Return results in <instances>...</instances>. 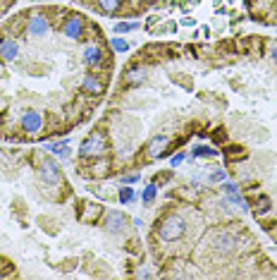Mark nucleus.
I'll use <instances>...</instances> for the list:
<instances>
[{"instance_id":"obj_29","label":"nucleus","mask_w":277,"mask_h":280,"mask_svg":"<svg viewBox=\"0 0 277 280\" xmlns=\"http://www.w3.org/2000/svg\"><path fill=\"white\" fill-rule=\"evenodd\" d=\"M138 278H153L151 271H138Z\"/></svg>"},{"instance_id":"obj_30","label":"nucleus","mask_w":277,"mask_h":280,"mask_svg":"<svg viewBox=\"0 0 277 280\" xmlns=\"http://www.w3.org/2000/svg\"><path fill=\"white\" fill-rule=\"evenodd\" d=\"M272 60H275V63H277V46H275V48H272Z\"/></svg>"},{"instance_id":"obj_9","label":"nucleus","mask_w":277,"mask_h":280,"mask_svg":"<svg viewBox=\"0 0 277 280\" xmlns=\"http://www.w3.org/2000/svg\"><path fill=\"white\" fill-rule=\"evenodd\" d=\"M127 223H129V218H127L125 213H120V211H110L108 218H105V230L112 232V235H117V232H122L127 228Z\"/></svg>"},{"instance_id":"obj_10","label":"nucleus","mask_w":277,"mask_h":280,"mask_svg":"<svg viewBox=\"0 0 277 280\" xmlns=\"http://www.w3.org/2000/svg\"><path fill=\"white\" fill-rule=\"evenodd\" d=\"M82 89L86 94H91V96H98V94H103L105 84H103V79L98 77V74L89 72V74H84L82 77Z\"/></svg>"},{"instance_id":"obj_16","label":"nucleus","mask_w":277,"mask_h":280,"mask_svg":"<svg viewBox=\"0 0 277 280\" xmlns=\"http://www.w3.org/2000/svg\"><path fill=\"white\" fill-rule=\"evenodd\" d=\"M48 151H50V154H55V156H60V158H67V156H69V139H63V141L50 144Z\"/></svg>"},{"instance_id":"obj_15","label":"nucleus","mask_w":277,"mask_h":280,"mask_svg":"<svg viewBox=\"0 0 277 280\" xmlns=\"http://www.w3.org/2000/svg\"><path fill=\"white\" fill-rule=\"evenodd\" d=\"M191 156H196V158H217L220 151L213 146H206V144H199V146L191 148Z\"/></svg>"},{"instance_id":"obj_26","label":"nucleus","mask_w":277,"mask_h":280,"mask_svg":"<svg viewBox=\"0 0 277 280\" xmlns=\"http://www.w3.org/2000/svg\"><path fill=\"white\" fill-rule=\"evenodd\" d=\"M184 158H187V154H174L172 158H170V165H172V168H177V165H182V163H184Z\"/></svg>"},{"instance_id":"obj_2","label":"nucleus","mask_w":277,"mask_h":280,"mask_svg":"<svg viewBox=\"0 0 277 280\" xmlns=\"http://www.w3.org/2000/svg\"><path fill=\"white\" fill-rule=\"evenodd\" d=\"M105 148H108V144H105V134L101 132V129H96V132H91L86 139L82 141V146H79V158H101V156L105 154Z\"/></svg>"},{"instance_id":"obj_8","label":"nucleus","mask_w":277,"mask_h":280,"mask_svg":"<svg viewBox=\"0 0 277 280\" xmlns=\"http://www.w3.org/2000/svg\"><path fill=\"white\" fill-rule=\"evenodd\" d=\"M41 177H43V182H48V184L60 182V168H57V163L50 156H43L41 158Z\"/></svg>"},{"instance_id":"obj_22","label":"nucleus","mask_w":277,"mask_h":280,"mask_svg":"<svg viewBox=\"0 0 277 280\" xmlns=\"http://www.w3.org/2000/svg\"><path fill=\"white\" fill-rule=\"evenodd\" d=\"M225 177H227V175H225V170H222V168H213V170H210V173H208V182H225Z\"/></svg>"},{"instance_id":"obj_25","label":"nucleus","mask_w":277,"mask_h":280,"mask_svg":"<svg viewBox=\"0 0 277 280\" xmlns=\"http://www.w3.org/2000/svg\"><path fill=\"white\" fill-rule=\"evenodd\" d=\"M138 180H141V175H138V173H132V175L120 177V184H134V182H138Z\"/></svg>"},{"instance_id":"obj_21","label":"nucleus","mask_w":277,"mask_h":280,"mask_svg":"<svg viewBox=\"0 0 277 280\" xmlns=\"http://www.w3.org/2000/svg\"><path fill=\"white\" fill-rule=\"evenodd\" d=\"M270 211V199L268 196H258L256 199V213L258 216H263V213H268Z\"/></svg>"},{"instance_id":"obj_4","label":"nucleus","mask_w":277,"mask_h":280,"mask_svg":"<svg viewBox=\"0 0 277 280\" xmlns=\"http://www.w3.org/2000/svg\"><path fill=\"white\" fill-rule=\"evenodd\" d=\"M86 31V20L82 14H67L60 24V34H65L69 41H79Z\"/></svg>"},{"instance_id":"obj_1","label":"nucleus","mask_w":277,"mask_h":280,"mask_svg":"<svg viewBox=\"0 0 277 280\" xmlns=\"http://www.w3.org/2000/svg\"><path fill=\"white\" fill-rule=\"evenodd\" d=\"M184 232H187V220L182 216H167L163 223L158 225V237L163 242H177L180 237H184Z\"/></svg>"},{"instance_id":"obj_12","label":"nucleus","mask_w":277,"mask_h":280,"mask_svg":"<svg viewBox=\"0 0 277 280\" xmlns=\"http://www.w3.org/2000/svg\"><path fill=\"white\" fill-rule=\"evenodd\" d=\"M222 192L229 196V201H234L242 211L249 209V203H246V199L242 196V192H239V187H236L234 182H222Z\"/></svg>"},{"instance_id":"obj_3","label":"nucleus","mask_w":277,"mask_h":280,"mask_svg":"<svg viewBox=\"0 0 277 280\" xmlns=\"http://www.w3.org/2000/svg\"><path fill=\"white\" fill-rule=\"evenodd\" d=\"M50 14L38 12V10H31L27 12V22H24V29H27L29 36H46L50 34Z\"/></svg>"},{"instance_id":"obj_19","label":"nucleus","mask_w":277,"mask_h":280,"mask_svg":"<svg viewBox=\"0 0 277 280\" xmlns=\"http://www.w3.org/2000/svg\"><path fill=\"white\" fill-rule=\"evenodd\" d=\"M134 29H138L136 22H117L112 31H115V34H127V31H134Z\"/></svg>"},{"instance_id":"obj_24","label":"nucleus","mask_w":277,"mask_h":280,"mask_svg":"<svg viewBox=\"0 0 277 280\" xmlns=\"http://www.w3.org/2000/svg\"><path fill=\"white\" fill-rule=\"evenodd\" d=\"M174 29H177V22H165V24H160L155 29V34H167V31H174Z\"/></svg>"},{"instance_id":"obj_20","label":"nucleus","mask_w":277,"mask_h":280,"mask_svg":"<svg viewBox=\"0 0 277 280\" xmlns=\"http://www.w3.org/2000/svg\"><path fill=\"white\" fill-rule=\"evenodd\" d=\"M110 46H112V50H115V53H127V50H129V41L120 39V36H115V39H112Z\"/></svg>"},{"instance_id":"obj_11","label":"nucleus","mask_w":277,"mask_h":280,"mask_svg":"<svg viewBox=\"0 0 277 280\" xmlns=\"http://www.w3.org/2000/svg\"><path fill=\"white\" fill-rule=\"evenodd\" d=\"M146 77H148L146 67H132V70H127L125 74H122V82H125L127 86H138L146 82Z\"/></svg>"},{"instance_id":"obj_23","label":"nucleus","mask_w":277,"mask_h":280,"mask_svg":"<svg viewBox=\"0 0 277 280\" xmlns=\"http://www.w3.org/2000/svg\"><path fill=\"white\" fill-rule=\"evenodd\" d=\"M172 177H174V173H172V170H165V173H158V175L153 177V182L158 184V187H163V184H167V182H170V180H172Z\"/></svg>"},{"instance_id":"obj_13","label":"nucleus","mask_w":277,"mask_h":280,"mask_svg":"<svg viewBox=\"0 0 277 280\" xmlns=\"http://www.w3.org/2000/svg\"><path fill=\"white\" fill-rule=\"evenodd\" d=\"M167 144H170V137L167 134H160V137H155V139H151V144H148V158H160L163 156V151L167 148Z\"/></svg>"},{"instance_id":"obj_14","label":"nucleus","mask_w":277,"mask_h":280,"mask_svg":"<svg viewBox=\"0 0 277 280\" xmlns=\"http://www.w3.org/2000/svg\"><path fill=\"white\" fill-rule=\"evenodd\" d=\"M93 5H96L103 14H108V17H115V14L122 10L125 0H93Z\"/></svg>"},{"instance_id":"obj_28","label":"nucleus","mask_w":277,"mask_h":280,"mask_svg":"<svg viewBox=\"0 0 277 280\" xmlns=\"http://www.w3.org/2000/svg\"><path fill=\"white\" fill-rule=\"evenodd\" d=\"M182 24H184V27H196V20H194V17H184Z\"/></svg>"},{"instance_id":"obj_18","label":"nucleus","mask_w":277,"mask_h":280,"mask_svg":"<svg viewBox=\"0 0 277 280\" xmlns=\"http://www.w3.org/2000/svg\"><path fill=\"white\" fill-rule=\"evenodd\" d=\"M155 196H158V184L151 182L148 187L144 189V194H141V199H144V203H153V201H155Z\"/></svg>"},{"instance_id":"obj_5","label":"nucleus","mask_w":277,"mask_h":280,"mask_svg":"<svg viewBox=\"0 0 277 280\" xmlns=\"http://www.w3.org/2000/svg\"><path fill=\"white\" fill-rule=\"evenodd\" d=\"M82 63L91 70H96L105 63V53H103V46L101 43H84L82 48Z\"/></svg>"},{"instance_id":"obj_7","label":"nucleus","mask_w":277,"mask_h":280,"mask_svg":"<svg viewBox=\"0 0 277 280\" xmlns=\"http://www.w3.org/2000/svg\"><path fill=\"white\" fill-rule=\"evenodd\" d=\"M19 58V41L12 36H3L0 39V60L3 63H14Z\"/></svg>"},{"instance_id":"obj_27","label":"nucleus","mask_w":277,"mask_h":280,"mask_svg":"<svg viewBox=\"0 0 277 280\" xmlns=\"http://www.w3.org/2000/svg\"><path fill=\"white\" fill-rule=\"evenodd\" d=\"M155 22H160V14H151V17L146 20V29H151L153 24H155Z\"/></svg>"},{"instance_id":"obj_6","label":"nucleus","mask_w":277,"mask_h":280,"mask_svg":"<svg viewBox=\"0 0 277 280\" xmlns=\"http://www.w3.org/2000/svg\"><path fill=\"white\" fill-rule=\"evenodd\" d=\"M19 127L24 129L27 134H38L43 129V115L38 110H24L19 118Z\"/></svg>"},{"instance_id":"obj_31","label":"nucleus","mask_w":277,"mask_h":280,"mask_svg":"<svg viewBox=\"0 0 277 280\" xmlns=\"http://www.w3.org/2000/svg\"><path fill=\"white\" fill-rule=\"evenodd\" d=\"M0 120H3V110H0Z\"/></svg>"},{"instance_id":"obj_17","label":"nucleus","mask_w":277,"mask_h":280,"mask_svg":"<svg viewBox=\"0 0 277 280\" xmlns=\"http://www.w3.org/2000/svg\"><path fill=\"white\" fill-rule=\"evenodd\" d=\"M117 199H120V203H132L134 199H136V192H134L132 187H120Z\"/></svg>"}]
</instances>
